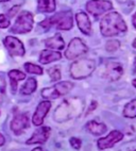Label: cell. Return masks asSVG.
I'll return each instance as SVG.
<instances>
[{
  "label": "cell",
  "mask_w": 136,
  "mask_h": 151,
  "mask_svg": "<svg viewBox=\"0 0 136 151\" xmlns=\"http://www.w3.org/2000/svg\"><path fill=\"white\" fill-rule=\"evenodd\" d=\"M100 30L103 36H116L127 31V24L120 14L111 12L101 19Z\"/></svg>",
  "instance_id": "obj_1"
},
{
  "label": "cell",
  "mask_w": 136,
  "mask_h": 151,
  "mask_svg": "<svg viewBox=\"0 0 136 151\" xmlns=\"http://www.w3.org/2000/svg\"><path fill=\"white\" fill-rule=\"evenodd\" d=\"M82 102L76 98L64 100L55 110L53 115L54 120L57 122H63L74 118L80 113V111H82Z\"/></svg>",
  "instance_id": "obj_2"
},
{
  "label": "cell",
  "mask_w": 136,
  "mask_h": 151,
  "mask_svg": "<svg viewBox=\"0 0 136 151\" xmlns=\"http://www.w3.org/2000/svg\"><path fill=\"white\" fill-rule=\"evenodd\" d=\"M39 26L43 28L55 27L57 29L60 30H70L74 26L72 13L70 11L60 12L50 18L45 19L44 22L39 24Z\"/></svg>",
  "instance_id": "obj_3"
},
{
  "label": "cell",
  "mask_w": 136,
  "mask_h": 151,
  "mask_svg": "<svg viewBox=\"0 0 136 151\" xmlns=\"http://www.w3.org/2000/svg\"><path fill=\"white\" fill-rule=\"evenodd\" d=\"M95 67L96 63L93 60H78L71 64L70 75L74 79H85L93 73Z\"/></svg>",
  "instance_id": "obj_4"
},
{
  "label": "cell",
  "mask_w": 136,
  "mask_h": 151,
  "mask_svg": "<svg viewBox=\"0 0 136 151\" xmlns=\"http://www.w3.org/2000/svg\"><path fill=\"white\" fill-rule=\"evenodd\" d=\"M33 15L28 11H22L17 17L11 31L15 34H24L30 32L33 27Z\"/></svg>",
  "instance_id": "obj_5"
},
{
  "label": "cell",
  "mask_w": 136,
  "mask_h": 151,
  "mask_svg": "<svg viewBox=\"0 0 136 151\" xmlns=\"http://www.w3.org/2000/svg\"><path fill=\"white\" fill-rule=\"evenodd\" d=\"M72 83L68 81L60 82V83L55 84L54 86L51 87H47V88H44L42 91V96H43L45 99H57V98L62 97L64 95L68 94L70 92V89L72 88Z\"/></svg>",
  "instance_id": "obj_6"
},
{
  "label": "cell",
  "mask_w": 136,
  "mask_h": 151,
  "mask_svg": "<svg viewBox=\"0 0 136 151\" xmlns=\"http://www.w3.org/2000/svg\"><path fill=\"white\" fill-rule=\"evenodd\" d=\"M87 50H88V48L83 43V41L80 40V38L76 37L74 40H71L69 45H68L65 52V57L68 60H74L77 58L85 54L87 52Z\"/></svg>",
  "instance_id": "obj_7"
},
{
  "label": "cell",
  "mask_w": 136,
  "mask_h": 151,
  "mask_svg": "<svg viewBox=\"0 0 136 151\" xmlns=\"http://www.w3.org/2000/svg\"><path fill=\"white\" fill-rule=\"evenodd\" d=\"M112 8H113L112 2L106 1V0H90L86 4V10L95 17H98L106 13Z\"/></svg>",
  "instance_id": "obj_8"
},
{
  "label": "cell",
  "mask_w": 136,
  "mask_h": 151,
  "mask_svg": "<svg viewBox=\"0 0 136 151\" xmlns=\"http://www.w3.org/2000/svg\"><path fill=\"white\" fill-rule=\"evenodd\" d=\"M3 43L10 54L13 57H22L25 54V47L18 38L14 36H6Z\"/></svg>",
  "instance_id": "obj_9"
},
{
  "label": "cell",
  "mask_w": 136,
  "mask_h": 151,
  "mask_svg": "<svg viewBox=\"0 0 136 151\" xmlns=\"http://www.w3.org/2000/svg\"><path fill=\"white\" fill-rule=\"evenodd\" d=\"M123 138V134L117 130L112 131L106 137H101L97 142V146L100 150H104L106 148H112L116 143L120 142Z\"/></svg>",
  "instance_id": "obj_10"
},
{
  "label": "cell",
  "mask_w": 136,
  "mask_h": 151,
  "mask_svg": "<svg viewBox=\"0 0 136 151\" xmlns=\"http://www.w3.org/2000/svg\"><path fill=\"white\" fill-rule=\"evenodd\" d=\"M123 75V68L122 66L117 62H107L105 64V68H104L103 77L106 79H109L111 81H115L121 78V76Z\"/></svg>",
  "instance_id": "obj_11"
},
{
  "label": "cell",
  "mask_w": 136,
  "mask_h": 151,
  "mask_svg": "<svg viewBox=\"0 0 136 151\" xmlns=\"http://www.w3.org/2000/svg\"><path fill=\"white\" fill-rule=\"evenodd\" d=\"M51 133L49 127H41L35 130L29 139L26 142L27 145H36V144H45L48 140Z\"/></svg>",
  "instance_id": "obj_12"
},
{
  "label": "cell",
  "mask_w": 136,
  "mask_h": 151,
  "mask_svg": "<svg viewBox=\"0 0 136 151\" xmlns=\"http://www.w3.org/2000/svg\"><path fill=\"white\" fill-rule=\"evenodd\" d=\"M50 108H51V103L47 100V101H42V102L38 103L37 108L35 110V113L32 117V122L33 124L35 126H42L44 122V119L46 117V115L49 112Z\"/></svg>",
  "instance_id": "obj_13"
},
{
  "label": "cell",
  "mask_w": 136,
  "mask_h": 151,
  "mask_svg": "<svg viewBox=\"0 0 136 151\" xmlns=\"http://www.w3.org/2000/svg\"><path fill=\"white\" fill-rule=\"evenodd\" d=\"M30 127V122L26 114H18L11 122V130L15 134H20Z\"/></svg>",
  "instance_id": "obj_14"
},
{
  "label": "cell",
  "mask_w": 136,
  "mask_h": 151,
  "mask_svg": "<svg viewBox=\"0 0 136 151\" xmlns=\"http://www.w3.org/2000/svg\"><path fill=\"white\" fill-rule=\"evenodd\" d=\"M77 22H78V27H79L80 31L85 35H89L92 32V24L86 14L81 12V13L77 14Z\"/></svg>",
  "instance_id": "obj_15"
},
{
  "label": "cell",
  "mask_w": 136,
  "mask_h": 151,
  "mask_svg": "<svg viewBox=\"0 0 136 151\" xmlns=\"http://www.w3.org/2000/svg\"><path fill=\"white\" fill-rule=\"evenodd\" d=\"M45 45L47 48L52 49V50H62L65 47V42L63 40L62 35L57 33L54 36L47 38L45 41Z\"/></svg>",
  "instance_id": "obj_16"
},
{
  "label": "cell",
  "mask_w": 136,
  "mask_h": 151,
  "mask_svg": "<svg viewBox=\"0 0 136 151\" xmlns=\"http://www.w3.org/2000/svg\"><path fill=\"white\" fill-rule=\"evenodd\" d=\"M86 130L89 133H92L93 135L96 136H99V135H102L106 132V126L102 122H98L96 120H90L89 122H87L86 124Z\"/></svg>",
  "instance_id": "obj_17"
},
{
  "label": "cell",
  "mask_w": 136,
  "mask_h": 151,
  "mask_svg": "<svg viewBox=\"0 0 136 151\" xmlns=\"http://www.w3.org/2000/svg\"><path fill=\"white\" fill-rule=\"evenodd\" d=\"M9 78H10V81H11V92L13 95H15L17 89V84H18L19 81L26 79V75L20 70L13 69L9 73Z\"/></svg>",
  "instance_id": "obj_18"
},
{
  "label": "cell",
  "mask_w": 136,
  "mask_h": 151,
  "mask_svg": "<svg viewBox=\"0 0 136 151\" xmlns=\"http://www.w3.org/2000/svg\"><path fill=\"white\" fill-rule=\"evenodd\" d=\"M62 58V54L60 52L51 51V50H43L39 55V62L42 64H49L54 61H59Z\"/></svg>",
  "instance_id": "obj_19"
},
{
  "label": "cell",
  "mask_w": 136,
  "mask_h": 151,
  "mask_svg": "<svg viewBox=\"0 0 136 151\" xmlns=\"http://www.w3.org/2000/svg\"><path fill=\"white\" fill-rule=\"evenodd\" d=\"M37 9L43 13H51L55 10V0H38Z\"/></svg>",
  "instance_id": "obj_20"
},
{
  "label": "cell",
  "mask_w": 136,
  "mask_h": 151,
  "mask_svg": "<svg viewBox=\"0 0 136 151\" xmlns=\"http://www.w3.org/2000/svg\"><path fill=\"white\" fill-rule=\"evenodd\" d=\"M36 86H37V82L34 78L28 79L26 83L24 84L20 88V94L21 95H31L32 93L35 92Z\"/></svg>",
  "instance_id": "obj_21"
},
{
  "label": "cell",
  "mask_w": 136,
  "mask_h": 151,
  "mask_svg": "<svg viewBox=\"0 0 136 151\" xmlns=\"http://www.w3.org/2000/svg\"><path fill=\"white\" fill-rule=\"evenodd\" d=\"M123 116L127 118H135L136 117V99L132 100L123 109Z\"/></svg>",
  "instance_id": "obj_22"
},
{
  "label": "cell",
  "mask_w": 136,
  "mask_h": 151,
  "mask_svg": "<svg viewBox=\"0 0 136 151\" xmlns=\"http://www.w3.org/2000/svg\"><path fill=\"white\" fill-rule=\"evenodd\" d=\"M25 69L29 73H34V75H42L43 73V68L37 66V65L32 64V63H26Z\"/></svg>",
  "instance_id": "obj_23"
},
{
  "label": "cell",
  "mask_w": 136,
  "mask_h": 151,
  "mask_svg": "<svg viewBox=\"0 0 136 151\" xmlns=\"http://www.w3.org/2000/svg\"><path fill=\"white\" fill-rule=\"evenodd\" d=\"M48 75L51 78V81H59L61 79V70L59 67H51L47 70Z\"/></svg>",
  "instance_id": "obj_24"
},
{
  "label": "cell",
  "mask_w": 136,
  "mask_h": 151,
  "mask_svg": "<svg viewBox=\"0 0 136 151\" xmlns=\"http://www.w3.org/2000/svg\"><path fill=\"white\" fill-rule=\"evenodd\" d=\"M119 48V42L118 41H110L106 43L105 49L110 52H114Z\"/></svg>",
  "instance_id": "obj_25"
},
{
  "label": "cell",
  "mask_w": 136,
  "mask_h": 151,
  "mask_svg": "<svg viewBox=\"0 0 136 151\" xmlns=\"http://www.w3.org/2000/svg\"><path fill=\"white\" fill-rule=\"evenodd\" d=\"M69 143H70L71 147L77 149V150L81 149V147H82V140L80 139L79 137H71L70 140H69Z\"/></svg>",
  "instance_id": "obj_26"
},
{
  "label": "cell",
  "mask_w": 136,
  "mask_h": 151,
  "mask_svg": "<svg viewBox=\"0 0 136 151\" xmlns=\"http://www.w3.org/2000/svg\"><path fill=\"white\" fill-rule=\"evenodd\" d=\"M9 26H10V19H9L6 15L1 14V15H0V28H1V29H6Z\"/></svg>",
  "instance_id": "obj_27"
},
{
  "label": "cell",
  "mask_w": 136,
  "mask_h": 151,
  "mask_svg": "<svg viewBox=\"0 0 136 151\" xmlns=\"http://www.w3.org/2000/svg\"><path fill=\"white\" fill-rule=\"evenodd\" d=\"M4 94H6V81L4 79L0 77V101L2 100Z\"/></svg>",
  "instance_id": "obj_28"
},
{
  "label": "cell",
  "mask_w": 136,
  "mask_h": 151,
  "mask_svg": "<svg viewBox=\"0 0 136 151\" xmlns=\"http://www.w3.org/2000/svg\"><path fill=\"white\" fill-rule=\"evenodd\" d=\"M18 9H19V6H14V8H12L11 10H10V12H9V16L10 17L15 16L16 12H18Z\"/></svg>",
  "instance_id": "obj_29"
},
{
  "label": "cell",
  "mask_w": 136,
  "mask_h": 151,
  "mask_svg": "<svg viewBox=\"0 0 136 151\" xmlns=\"http://www.w3.org/2000/svg\"><path fill=\"white\" fill-rule=\"evenodd\" d=\"M96 106H97V102H96V101H93V102H92V105H90V108L88 109V112L90 113V112H92V111H93Z\"/></svg>",
  "instance_id": "obj_30"
},
{
  "label": "cell",
  "mask_w": 136,
  "mask_h": 151,
  "mask_svg": "<svg viewBox=\"0 0 136 151\" xmlns=\"http://www.w3.org/2000/svg\"><path fill=\"white\" fill-rule=\"evenodd\" d=\"M4 143H6V139H4V137H3V135L0 133V147L4 145Z\"/></svg>",
  "instance_id": "obj_31"
},
{
  "label": "cell",
  "mask_w": 136,
  "mask_h": 151,
  "mask_svg": "<svg viewBox=\"0 0 136 151\" xmlns=\"http://www.w3.org/2000/svg\"><path fill=\"white\" fill-rule=\"evenodd\" d=\"M133 26L136 28V13L133 15Z\"/></svg>",
  "instance_id": "obj_32"
},
{
  "label": "cell",
  "mask_w": 136,
  "mask_h": 151,
  "mask_svg": "<svg viewBox=\"0 0 136 151\" xmlns=\"http://www.w3.org/2000/svg\"><path fill=\"white\" fill-rule=\"evenodd\" d=\"M32 151H44V150L42 148H39V147H36V148H34Z\"/></svg>",
  "instance_id": "obj_33"
},
{
  "label": "cell",
  "mask_w": 136,
  "mask_h": 151,
  "mask_svg": "<svg viewBox=\"0 0 136 151\" xmlns=\"http://www.w3.org/2000/svg\"><path fill=\"white\" fill-rule=\"evenodd\" d=\"M132 46H133V48L136 50V38L134 40V42H133V44H132Z\"/></svg>",
  "instance_id": "obj_34"
},
{
  "label": "cell",
  "mask_w": 136,
  "mask_h": 151,
  "mask_svg": "<svg viewBox=\"0 0 136 151\" xmlns=\"http://www.w3.org/2000/svg\"><path fill=\"white\" fill-rule=\"evenodd\" d=\"M117 1L120 3H123V2H128V1H130V0H117Z\"/></svg>",
  "instance_id": "obj_35"
},
{
  "label": "cell",
  "mask_w": 136,
  "mask_h": 151,
  "mask_svg": "<svg viewBox=\"0 0 136 151\" xmlns=\"http://www.w3.org/2000/svg\"><path fill=\"white\" fill-rule=\"evenodd\" d=\"M134 69H135L134 70V73H136V59H135V62H134Z\"/></svg>",
  "instance_id": "obj_36"
},
{
  "label": "cell",
  "mask_w": 136,
  "mask_h": 151,
  "mask_svg": "<svg viewBox=\"0 0 136 151\" xmlns=\"http://www.w3.org/2000/svg\"><path fill=\"white\" fill-rule=\"evenodd\" d=\"M132 84H133V86H135V87H136V79L132 81Z\"/></svg>",
  "instance_id": "obj_37"
},
{
  "label": "cell",
  "mask_w": 136,
  "mask_h": 151,
  "mask_svg": "<svg viewBox=\"0 0 136 151\" xmlns=\"http://www.w3.org/2000/svg\"><path fill=\"white\" fill-rule=\"evenodd\" d=\"M6 1H10V0H0V2H6Z\"/></svg>",
  "instance_id": "obj_38"
},
{
  "label": "cell",
  "mask_w": 136,
  "mask_h": 151,
  "mask_svg": "<svg viewBox=\"0 0 136 151\" xmlns=\"http://www.w3.org/2000/svg\"><path fill=\"white\" fill-rule=\"evenodd\" d=\"M134 151H136V150H134Z\"/></svg>",
  "instance_id": "obj_39"
}]
</instances>
